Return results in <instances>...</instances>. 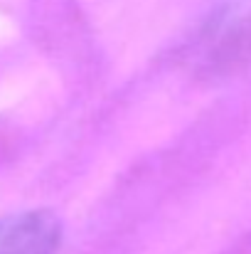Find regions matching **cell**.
<instances>
[{
    "instance_id": "obj_1",
    "label": "cell",
    "mask_w": 251,
    "mask_h": 254,
    "mask_svg": "<svg viewBox=\"0 0 251 254\" xmlns=\"http://www.w3.org/2000/svg\"><path fill=\"white\" fill-rule=\"evenodd\" d=\"M62 222L50 210L15 212L0 220V254H57Z\"/></svg>"
}]
</instances>
